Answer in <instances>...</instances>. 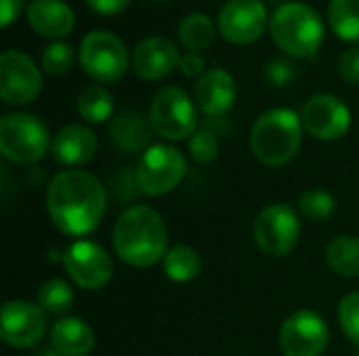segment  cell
<instances>
[{"label":"cell","mask_w":359,"mask_h":356,"mask_svg":"<svg viewBox=\"0 0 359 356\" xmlns=\"http://www.w3.org/2000/svg\"><path fill=\"white\" fill-rule=\"evenodd\" d=\"M252 237L265 256H288L301 239V220L297 210L288 204H271L263 208L252 225Z\"/></svg>","instance_id":"cell-8"},{"label":"cell","mask_w":359,"mask_h":356,"mask_svg":"<svg viewBox=\"0 0 359 356\" xmlns=\"http://www.w3.org/2000/svg\"><path fill=\"white\" fill-rule=\"evenodd\" d=\"M303 120L297 111L276 107L259 115L250 130V149L255 157L271 168L290 164L303 143Z\"/></svg>","instance_id":"cell-3"},{"label":"cell","mask_w":359,"mask_h":356,"mask_svg":"<svg viewBox=\"0 0 359 356\" xmlns=\"http://www.w3.org/2000/svg\"><path fill=\"white\" fill-rule=\"evenodd\" d=\"M339 323L351 344L359 348V292H349L339 304Z\"/></svg>","instance_id":"cell-31"},{"label":"cell","mask_w":359,"mask_h":356,"mask_svg":"<svg viewBox=\"0 0 359 356\" xmlns=\"http://www.w3.org/2000/svg\"><path fill=\"white\" fill-rule=\"evenodd\" d=\"M294 78H297V65L290 59H271L265 65V82L276 88H284L292 84Z\"/></svg>","instance_id":"cell-32"},{"label":"cell","mask_w":359,"mask_h":356,"mask_svg":"<svg viewBox=\"0 0 359 356\" xmlns=\"http://www.w3.org/2000/svg\"><path fill=\"white\" fill-rule=\"evenodd\" d=\"M50 348L61 356H88L95 348V334L86 321L63 317L50 329Z\"/></svg>","instance_id":"cell-21"},{"label":"cell","mask_w":359,"mask_h":356,"mask_svg":"<svg viewBox=\"0 0 359 356\" xmlns=\"http://www.w3.org/2000/svg\"><path fill=\"white\" fill-rule=\"evenodd\" d=\"M61 262L69 275V279L86 290L97 292L103 290L114 277V260L107 250L95 241L80 239L65 248L61 254Z\"/></svg>","instance_id":"cell-10"},{"label":"cell","mask_w":359,"mask_h":356,"mask_svg":"<svg viewBox=\"0 0 359 356\" xmlns=\"http://www.w3.org/2000/svg\"><path fill=\"white\" fill-rule=\"evenodd\" d=\"M217 36L215 23L204 13H189L179 23V42L189 52H202L212 44Z\"/></svg>","instance_id":"cell-25"},{"label":"cell","mask_w":359,"mask_h":356,"mask_svg":"<svg viewBox=\"0 0 359 356\" xmlns=\"http://www.w3.org/2000/svg\"><path fill=\"white\" fill-rule=\"evenodd\" d=\"M353 356H359V350H358V353H355V355H353Z\"/></svg>","instance_id":"cell-39"},{"label":"cell","mask_w":359,"mask_h":356,"mask_svg":"<svg viewBox=\"0 0 359 356\" xmlns=\"http://www.w3.org/2000/svg\"><path fill=\"white\" fill-rule=\"evenodd\" d=\"M339 76L347 84H359V44L343 52L339 61Z\"/></svg>","instance_id":"cell-33"},{"label":"cell","mask_w":359,"mask_h":356,"mask_svg":"<svg viewBox=\"0 0 359 356\" xmlns=\"http://www.w3.org/2000/svg\"><path fill=\"white\" fill-rule=\"evenodd\" d=\"M42 90V73L36 63L19 52L6 50L0 57V99L6 105L19 107L32 103Z\"/></svg>","instance_id":"cell-12"},{"label":"cell","mask_w":359,"mask_h":356,"mask_svg":"<svg viewBox=\"0 0 359 356\" xmlns=\"http://www.w3.org/2000/svg\"><path fill=\"white\" fill-rule=\"evenodd\" d=\"M198 105L179 86L160 88L149 103V124L164 141H185L198 130Z\"/></svg>","instance_id":"cell-6"},{"label":"cell","mask_w":359,"mask_h":356,"mask_svg":"<svg viewBox=\"0 0 359 356\" xmlns=\"http://www.w3.org/2000/svg\"><path fill=\"white\" fill-rule=\"evenodd\" d=\"M76 109L86 124H103L116 115L114 97L103 86H86L84 90H80Z\"/></svg>","instance_id":"cell-24"},{"label":"cell","mask_w":359,"mask_h":356,"mask_svg":"<svg viewBox=\"0 0 359 356\" xmlns=\"http://www.w3.org/2000/svg\"><path fill=\"white\" fill-rule=\"evenodd\" d=\"M34 356H61V355H59L55 348H50V346H48V348H42V350H38V353H36Z\"/></svg>","instance_id":"cell-38"},{"label":"cell","mask_w":359,"mask_h":356,"mask_svg":"<svg viewBox=\"0 0 359 356\" xmlns=\"http://www.w3.org/2000/svg\"><path fill=\"white\" fill-rule=\"evenodd\" d=\"M107 210L105 187L84 170H63L46 189V212L53 225L67 237L93 233Z\"/></svg>","instance_id":"cell-1"},{"label":"cell","mask_w":359,"mask_h":356,"mask_svg":"<svg viewBox=\"0 0 359 356\" xmlns=\"http://www.w3.org/2000/svg\"><path fill=\"white\" fill-rule=\"evenodd\" d=\"M328 342L326 319L309 308L292 313L280 327V350L284 356H322Z\"/></svg>","instance_id":"cell-11"},{"label":"cell","mask_w":359,"mask_h":356,"mask_svg":"<svg viewBox=\"0 0 359 356\" xmlns=\"http://www.w3.org/2000/svg\"><path fill=\"white\" fill-rule=\"evenodd\" d=\"M326 262L341 277H359V237L341 235L332 239L326 248Z\"/></svg>","instance_id":"cell-23"},{"label":"cell","mask_w":359,"mask_h":356,"mask_svg":"<svg viewBox=\"0 0 359 356\" xmlns=\"http://www.w3.org/2000/svg\"><path fill=\"white\" fill-rule=\"evenodd\" d=\"M116 256L135 269H149L168 252V229L158 210L145 204L126 208L111 231Z\"/></svg>","instance_id":"cell-2"},{"label":"cell","mask_w":359,"mask_h":356,"mask_svg":"<svg viewBox=\"0 0 359 356\" xmlns=\"http://www.w3.org/2000/svg\"><path fill=\"white\" fill-rule=\"evenodd\" d=\"M36 304L46 313L61 317L65 315L74 304V290L63 279H48L40 285L36 294Z\"/></svg>","instance_id":"cell-27"},{"label":"cell","mask_w":359,"mask_h":356,"mask_svg":"<svg viewBox=\"0 0 359 356\" xmlns=\"http://www.w3.org/2000/svg\"><path fill=\"white\" fill-rule=\"evenodd\" d=\"M128 50L111 31H90L80 42V65L88 78L101 84H114L128 69Z\"/></svg>","instance_id":"cell-9"},{"label":"cell","mask_w":359,"mask_h":356,"mask_svg":"<svg viewBox=\"0 0 359 356\" xmlns=\"http://www.w3.org/2000/svg\"><path fill=\"white\" fill-rule=\"evenodd\" d=\"M99 141L97 134L84 124H67L63 126L50 143L53 157L67 168H78L88 164L97 153Z\"/></svg>","instance_id":"cell-18"},{"label":"cell","mask_w":359,"mask_h":356,"mask_svg":"<svg viewBox=\"0 0 359 356\" xmlns=\"http://www.w3.org/2000/svg\"><path fill=\"white\" fill-rule=\"evenodd\" d=\"M179 61L181 55L177 46L162 36H151L141 40L130 57L133 71L137 73V78L145 82H158L170 76L175 69H179Z\"/></svg>","instance_id":"cell-16"},{"label":"cell","mask_w":359,"mask_h":356,"mask_svg":"<svg viewBox=\"0 0 359 356\" xmlns=\"http://www.w3.org/2000/svg\"><path fill=\"white\" fill-rule=\"evenodd\" d=\"M162 269L170 281L189 283L202 273V258L194 248L179 243V245L168 248V252L162 260Z\"/></svg>","instance_id":"cell-22"},{"label":"cell","mask_w":359,"mask_h":356,"mask_svg":"<svg viewBox=\"0 0 359 356\" xmlns=\"http://www.w3.org/2000/svg\"><path fill=\"white\" fill-rule=\"evenodd\" d=\"M267 27L269 17L261 0H227L219 13L221 36L238 46L257 42Z\"/></svg>","instance_id":"cell-14"},{"label":"cell","mask_w":359,"mask_h":356,"mask_svg":"<svg viewBox=\"0 0 359 356\" xmlns=\"http://www.w3.org/2000/svg\"><path fill=\"white\" fill-rule=\"evenodd\" d=\"M114 195L122 201H128L133 199V195L141 193L139 191V185H137V176H135V170L130 172L128 168H124L120 174H118V180L114 178Z\"/></svg>","instance_id":"cell-34"},{"label":"cell","mask_w":359,"mask_h":356,"mask_svg":"<svg viewBox=\"0 0 359 356\" xmlns=\"http://www.w3.org/2000/svg\"><path fill=\"white\" fill-rule=\"evenodd\" d=\"M50 134L44 122L32 113H6L0 120V151L19 166H32L40 162L48 147Z\"/></svg>","instance_id":"cell-5"},{"label":"cell","mask_w":359,"mask_h":356,"mask_svg":"<svg viewBox=\"0 0 359 356\" xmlns=\"http://www.w3.org/2000/svg\"><path fill=\"white\" fill-rule=\"evenodd\" d=\"M219 138L212 130L208 128H200L194 132V136L189 138V155L194 162L198 164H210L219 157Z\"/></svg>","instance_id":"cell-30"},{"label":"cell","mask_w":359,"mask_h":356,"mask_svg":"<svg viewBox=\"0 0 359 356\" xmlns=\"http://www.w3.org/2000/svg\"><path fill=\"white\" fill-rule=\"evenodd\" d=\"M269 34L286 55L313 59L324 42L326 27L313 6L305 2H286L271 15Z\"/></svg>","instance_id":"cell-4"},{"label":"cell","mask_w":359,"mask_h":356,"mask_svg":"<svg viewBox=\"0 0 359 356\" xmlns=\"http://www.w3.org/2000/svg\"><path fill=\"white\" fill-rule=\"evenodd\" d=\"M25 13L29 27L44 38H63L76 23L72 6L63 0H32Z\"/></svg>","instance_id":"cell-20"},{"label":"cell","mask_w":359,"mask_h":356,"mask_svg":"<svg viewBox=\"0 0 359 356\" xmlns=\"http://www.w3.org/2000/svg\"><path fill=\"white\" fill-rule=\"evenodd\" d=\"M194 99L204 115L208 118L225 115L238 99V86L233 76L221 67L208 69L202 78H198Z\"/></svg>","instance_id":"cell-17"},{"label":"cell","mask_w":359,"mask_h":356,"mask_svg":"<svg viewBox=\"0 0 359 356\" xmlns=\"http://www.w3.org/2000/svg\"><path fill=\"white\" fill-rule=\"evenodd\" d=\"M328 25L341 40L359 42V0H330Z\"/></svg>","instance_id":"cell-26"},{"label":"cell","mask_w":359,"mask_h":356,"mask_svg":"<svg viewBox=\"0 0 359 356\" xmlns=\"http://www.w3.org/2000/svg\"><path fill=\"white\" fill-rule=\"evenodd\" d=\"M86 4L95 13L105 15V17H111V15H120L130 4V0H86Z\"/></svg>","instance_id":"cell-36"},{"label":"cell","mask_w":359,"mask_h":356,"mask_svg":"<svg viewBox=\"0 0 359 356\" xmlns=\"http://www.w3.org/2000/svg\"><path fill=\"white\" fill-rule=\"evenodd\" d=\"M299 212L309 220L324 222L337 212V199L324 189H309L299 197Z\"/></svg>","instance_id":"cell-28"},{"label":"cell","mask_w":359,"mask_h":356,"mask_svg":"<svg viewBox=\"0 0 359 356\" xmlns=\"http://www.w3.org/2000/svg\"><path fill=\"white\" fill-rule=\"evenodd\" d=\"M111 145L122 153H143L151 147L154 128L149 118L137 109H122L109 120L107 128Z\"/></svg>","instance_id":"cell-19"},{"label":"cell","mask_w":359,"mask_h":356,"mask_svg":"<svg viewBox=\"0 0 359 356\" xmlns=\"http://www.w3.org/2000/svg\"><path fill=\"white\" fill-rule=\"evenodd\" d=\"M187 174V159L183 151L172 145L158 143L141 153L135 176L139 191L149 197H162L177 189Z\"/></svg>","instance_id":"cell-7"},{"label":"cell","mask_w":359,"mask_h":356,"mask_svg":"<svg viewBox=\"0 0 359 356\" xmlns=\"http://www.w3.org/2000/svg\"><path fill=\"white\" fill-rule=\"evenodd\" d=\"M46 313L27 300H6L2 306L0 336L13 348H32L46 336Z\"/></svg>","instance_id":"cell-13"},{"label":"cell","mask_w":359,"mask_h":356,"mask_svg":"<svg viewBox=\"0 0 359 356\" xmlns=\"http://www.w3.org/2000/svg\"><path fill=\"white\" fill-rule=\"evenodd\" d=\"M74 61H76L74 48L69 44L61 42V40L50 42L44 48V52H42V69L48 76H63V73H67L74 67Z\"/></svg>","instance_id":"cell-29"},{"label":"cell","mask_w":359,"mask_h":356,"mask_svg":"<svg viewBox=\"0 0 359 356\" xmlns=\"http://www.w3.org/2000/svg\"><path fill=\"white\" fill-rule=\"evenodd\" d=\"M23 10V0H0V23L8 27Z\"/></svg>","instance_id":"cell-37"},{"label":"cell","mask_w":359,"mask_h":356,"mask_svg":"<svg viewBox=\"0 0 359 356\" xmlns=\"http://www.w3.org/2000/svg\"><path fill=\"white\" fill-rule=\"evenodd\" d=\"M204 67H206V61H204V57L200 52H187L179 61V69L187 78H202L206 73Z\"/></svg>","instance_id":"cell-35"},{"label":"cell","mask_w":359,"mask_h":356,"mask_svg":"<svg viewBox=\"0 0 359 356\" xmlns=\"http://www.w3.org/2000/svg\"><path fill=\"white\" fill-rule=\"evenodd\" d=\"M303 128L318 141H339L351 128L349 107L334 94L311 97L301 111Z\"/></svg>","instance_id":"cell-15"}]
</instances>
